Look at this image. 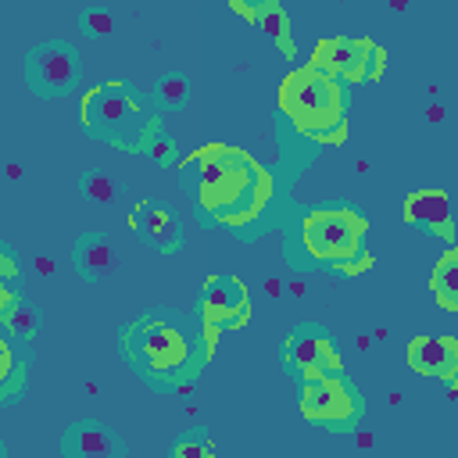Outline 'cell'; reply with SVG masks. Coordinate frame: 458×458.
<instances>
[{
  "mask_svg": "<svg viewBox=\"0 0 458 458\" xmlns=\"http://www.w3.org/2000/svg\"><path fill=\"white\" fill-rule=\"evenodd\" d=\"M79 21H82V32L93 36V39H104V36L114 32V18H111L107 11H86Z\"/></svg>",
  "mask_w": 458,
  "mask_h": 458,
  "instance_id": "21",
  "label": "cell"
},
{
  "mask_svg": "<svg viewBox=\"0 0 458 458\" xmlns=\"http://www.w3.org/2000/svg\"><path fill=\"white\" fill-rule=\"evenodd\" d=\"M279 107L290 125L322 143H340L347 136V93L344 82L304 64L279 82Z\"/></svg>",
  "mask_w": 458,
  "mask_h": 458,
  "instance_id": "2",
  "label": "cell"
},
{
  "mask_svg": "<svg viewBox=\"0 0 458 458\" xmlns=\"http://www.w3.org/2000/svg\"><path fill=\"white\" fill-rule=\"evenodd\" d=\"M186 168H197V204L229 225H243L265 211L272 197V175L243 150L204 147L186 157Z\"/></svg>",
  "mask_w": 458,
  "mask_h": 458,
  "instance_id": "1",
  "label": "cell"
},
{
  "mask_svg": "<svg viewBox=\"0 0 458 458\" xmlns=\"http://www.w3.org/2000/svg\"><path fill=\"white\" fill-rule=\"evenodd\" d=\"M157 93H161V100H165L168 107H179V104L186 100V79H182V75H165L161 86H157Z\"/></svg>",
  "mask_w": 458,
  "mask_h": 458,
  "instance_id": "22",
  "label": "cell"
},
{
  "mask_svg": "<svg viewBox=\"0 0 458 458\" xmlns=\"http://www.w3.org/2000/svg\"><path fill=\"white\" fill-rule=\"evenodd\" d=\"M404 222L415 225V229H426L433 236H440L444 243H454V218H451V197L437 186H426V190H411L404 197V208H401Z\"/></svg>",
  "mask_w": 458,
  "mask_h": 458,
  "instance_id": "11",
  "label": "cell"
},
{
  "mask_svg": "<svg viewBox=\"0 0 458 458\" xmlns=\"http://www.w3.org/2000/svg\"><path fill=\"white\" fill-rule=\"evenodd\" d=\"M82 125L125 150H136L147 147L150 114L143 100L125 89V82H104L82 97Z\"/></svg>",
  "mask_w": 458,
  "mask_h": 458,
  "instance_id": "4",
  "label": "cell"
},
{
  "mask_svg": "<svg viewBox=\"0 0 458 458\" xmlns=\"http://www.w3.org/2000/svg\"><path fill=\"white\" fill-rule=\"evenodd\" d=\"M215 447L211 444H200V440H179L172 444V458H211Z\"/></svg>",
  "mask_w": 458,
  "mask_h": 458,
  "instance_id": "23",
  "label": "cell"
},
{
  "mask_svg": "<svg viewBox=\"0 0 458 458\" xmlns=\"http://www.w3.org/2000/svg\"><path fill=\"white\" fill-rule=\"evenodd\" d=\"M75 268H79V276H86V279L107 276V272L114 268V247H111L107 240H100V236H82V240L75 243Z\"/></svg>",
  "mask_w": 458,
  "mask_h": 458,
  "instance_id": "17",
  "label": "cell"
},
{
  "mask_svg": "<svg viewBox=\"0 0 458 458\" xmlns=\"http://www.w3.org/2000/svg\"><path fill=\"white\" fill-rule=\"evenodd\" d=\"M79 190L86 193V200L107 204V200H114V193H118V182H114L107 172H100V168H89V172H82V179H79Z\"/></svg>",
  "mask_w": 458,
  "mask_h": 458,
  "instance_id": "19",
  "label": "cell"
},
{
  "mask_svg": "<svg viewBox=\"0 0 458 458\" xmlns=\"http://www.w3.org/2000/svg\"><path fill=\"white\" fill-rule=\"evenodd\" d=\"M404 358L419 376L458 379V340L454 336H411Z\"/></svg>",
  "mask_w": 458,
  "mask_h": 458,
  "instance_id": "12",
  "label": "cell"
},
{
  "mask_svg": "<svg viewBox=\"0 0 458 458\" xmlns=\"http://www.w3.org/2000/svg\"><path fill=\"white\" fill-rule=\"evenodd\" d=\"M301 415L333 433H344L361 419V397L340 372H315L301 383Z\"/></svg>",
  "mask_w": 458,
  "mask_h": 458,
  "instance_id": "5",
  "label": "cell"
},
{
  "mask_svg": "<svg viewBox=\"0 0 458 458\" xmlns=\"http://www.w3.org/2000/svg\"><path fill=\"white\" fill-rule=\"evenodd\" d=\"M250 25H258L265 36H272L276 39V47L286 54V57H293V36H290V18H286V11H283V4H268V7H261L254 18H250Z\"/></svg>",
  "mask_w": 458,
  "mask_h": 458,
  "instance_id": "18",
  "label": "cell"
},
{
  "mask_svg": "<svg viewBox=\"0 0 458 458\" xmlns=\"http://www.w3.org/2000/svg\"><path fill=\"white\" fill-rule=\"evenodd\" d=\"M0 322H4V333H7L11 340H32L36 329H39V315H36V308H32L29 301L14 297L11 286L0 290Z\"/></svg>",
  "mask_w": 458,
  "mask_h": 458,
  "instance_id": "15",
  "label": "cell"
},
{
  "mask_svg": "<svg viewBox=\"0 0 458 458\" xmlns=\"http://www.w3.org/2000/svg\"><path fill=\"white\" fill-rule=\"evenodd\" d=\"M390 4H394L397 11H404V7H408V0H390Z\"/></svg>",
  "mask_w": 458,
  "mask_h": 458,
  "instance_id": "26",
  "label": "cell"
},
{
  "mask_svg": "<svg viewBox=\"0 0 458 458\" xmlns=\"http://www.w3.org/2000/svg\"><path fill=\"white\" fill-rule=\"evenodd\" d=\"M25 82L36 97H64L79 82V57L64 39H47L25 54Z\"/></svg>",
  "mask_w": 458,
  "mask_h": 458,
  "instance_id": "8",
  "label": "cell"
},
{
  "mask_svg": "<svg viewBox=\"0 0 458 458\" xmlns=\"http://www.w3.org/2000/svg\"><path fill=\"white\" fill-rule=\"evenodd\" d=\"M311 68L340 79V82H369V79H379L383 75V64H386V54L379 43L372 39H351V36H333V39H322L308 61Z\"/></svg>",
  "mask_w": 458,
  "mask_h": 458,
  "instance_id": "6",
  "label": "cell"
},
{
  "mask_svg": "<svg viewBox=\"0 0 458 458\" xmlns=\"http://www.w3.org/2000/svg\"><path fill=\"white\" fill-rule=\"evenodd\" d=\"M125 351L129 358L143 369V372H175L182 369L186 354H190V344L186 336L165 322V318H147V322H136L129 333H125Z\"/></svg>",
  "mask_w": 458,
  "mask_h": 458,
  "instance_id": "7",
  "label": "cell"
},
{
  "mask_svg": "<svg viewBox=\"0 0 458 458\" xmlns=\"http://www.w3.org/2000/svg\"><path fill=\"white\" fill-rule=\"evenodd\" d=\"M229 4H233V7H236V11H240L247 21H250V18H254L261 7H268V4H279V0H229Z\"/></svg>",
  "mask_w": 458,
  "mask_h": 458,
  "instance_id": "24",
  "label": "cell"
},
{
  "mask_svg": "<svg viewBox=\"0 0 458 458\" xmlns=\"http://www.w3.org/2000/svg\"><path fill=\"white\" fill-rule=\"evenodd\" d=\"M0 358H4V372H0V394L4 397H14L18 386H21V372L14 365V354H11V336L0 344Z\"/></svg>",
  "mask_w": 458,
  "mask_h": 458,
  "instance_id": "20",
  "label": "cell"
},
{
  "mask_svg": "<svg viewBox=\"0 0 458 458\" xmlns=\"http://www.w3.org/2000/svg\"><path fill=\"white\" fill-rule=\"evenodd\" d=\"M129 222H132V229H136L140 240H147L150 247H157V250H165V254L182 243V233H179L175 215L165 211V208H157V204L140 200V204L129 211Z\"/></svg>",
  "mask_w": 458,
  "mask_h": 458,
  "instance_id": "14",
  "label": "cell"
},
{
  "mask_svg": "<svg viewBox=\"0 0 458 458\" xmlns=\"http://www.w3.org/2000/svg\"><path fill=\"white\" fill-rule=\"evenodd\" d=\"M61 451L68 458H122L125 454V440L114 429H107L104 422L82 419V422L68 426V433L61 440Z\"/></svg>",
  "mask_w": 458,
  "mask_h": 458,
  "instance_id": "13",
  "label": "cell"
},
{
  "mask_svg": "<svg viewBox=\"0 0 458 458\" xmlns=\"http://www.w3.org/2000/svg\"><path fill=\"white\" fill-rule=\"evenodd\" d=\"M247 315H250V301H247L243 283L236 276H211L200 293V326H204L208 344H215L222 329L243 326Z\"/></svg>",
  "mask_w": 458,
  "mask_h": 458,
  "instance_id": "9",
  "label": "cell"
},
{
  "mask_svg": "<svg viewBox=\"0 0 458 458\" xmlns=\"http://www.w3.org/2000/svg\"><path fill=\"white\" fill-rule=\"evenodd\" d=\"M365 218L347 211V208H326V211H308L301 222V240L308 254L329 268L344 272H361L372 265L365 250Z\"/></svg>",
  "mask_w": 458,
  "mask_h": 458,
  "instance_id": "3",
  "label": "cell"
},
{
  "mask_svg": "<svg viewBox=\"0 0 458 458\" xmlns=\"http://www.w3.org/2000/svg\"><path fill=\"white\" fill-rule=\"evenodd\" d=\"M429 290L444 311H458V247H451L437 258L433 276H429Z\"/></svg>",
  "mask_w": 458,
  "mask_h": 458,
  "instance_id": "16",
  "label": "cell"
},
{
  "mask_svg": "<svg viewBox=\"0 0 458 458\" xmlns=\"http://www.w3.org/2000/svg\"><path fill=\"white\" fill-rule=\"evenodd\" d=\"M283 358L286 365L304 379V376H315V372H340V354L333 351L329 336L315 326H301L286 347H283Z\"/></svg>",
  "mask_w": 458,
  "mask_h": 458,
  "instance_id": "10",
  "label": "cell"
},
{
  "mask_svg": "<svg viewBox=\"0 0 458 458\" xmlns=\"http://www.w3.org/2000/svg\"><path fill=\"white\" fill-rule=\"evenodd\" d=\"M0 258H4V283H11V279L18 276V268H14V258H11V250H7V247L0 250Z\"/></svg>",
  "mask_w": 458,
  "mask_h": 458,
  "instance_id": "25",
  "label": "cell"
}]
</instances>
